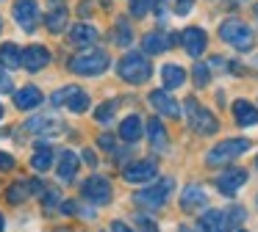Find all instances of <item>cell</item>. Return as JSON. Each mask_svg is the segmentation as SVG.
Masks as SVG:
<instances>
[{
	"mask_svg": "<svg viewBox=\"0 0 258 232\" xmlns=\"http://www.w3.org/2000/svg\"><path fill=\"white\" fill-rule=\"evenodd\" d=\"M111 232H134V229H131L128 224H122V221H114V224H111Z\"/></svg>",
	"mask_w": 258,
	"mask_h": 232,
	"instance_id": "40",
	"label": "cell"
},
{
	"mask_svg": "<svg viewBox=\"0 0 258 232\" xmlns=\"http://www.w3.org/2000/svg\"><path fill=\"white\" fill-rule=\"evenodd\" d=\"M3 226H6V221H3V215H0V232H3Z\"/></svg>",
	"mask_w": 258,
	"mask_h": 232,
	"instance_id": "44",
	"label": "cell"
},
{
	"mask_svg": "<svg viewBox=\"0 0 258 232\" xmlns=\"http://www.w3.org/2000/svg\"><path fill=\"white\" fill-rule=\"evenodd\" d=\"M142 133H145V122H142V116L131 113L122 119V125H119V138L128 144H136L142 138Z\"/></svg>",
	"mask_w": 258,
	"mask_h": 232,
	"instance_id": "20",
	"label": "cell"
},
{
	"mask_svg": "<svg viewBox=\"0 0 258 232\" xmlns=\"http://www.w3.org/2000/svg\"><path fill=\"white\" fill-rule=\"evenodd\" d=\"M147 136H150L153 152L164 155L169 149V136H167V127L161 125V119H156V116H153V119L147 122Z\"/></svg>",
	"mask_w": 258,
	"mask_h": 232,
	"instance_id": "17",
	"label": "cell"
},
{
	"mask_svg": "<svg viewBox=\"0 0 258 232\" xmlns=\"http://www.w3.org/2000/svg\"><path fill=\"white\" fill-rule=\"evenodd\" d=\"M250 66H252V69L258 72V55H255V58H250Z\"/></svg>",
	"mask_w": 258,
	"mask_h": 232,
	"instance_id": "42",
	"label": "cell"
},
{
	"mask_svg": "<svg viewBox=\"0 0 258 232\" xmlns=\"http://www.w3.org/2000/svg\"><path fill=\"white\" fill-rule=\"evenodd\" d=\"M42 102H45V97H42V91L36 86H23L20 91H14V105L20 110H34Z\"/></svg>",
	"mask_w": 258,
	"mask_h": 232,
	"instance_id": "18",
	"label": "cell"
},
{
	"mask_svg": "<svg viewBox=\"0 0 258 232\" xmlns=\"http://www.w3.org/2000/svg\"><path fill=\"white\" fill-rule=\"evenodd\" d=\"M114 42L119 44V47H128L131 42H134V31H131V22H128V17H119L117 20V25H114Z\"/></svg>",
	"mask_w": 258,
	"mask_h": 232,
	"instance_id": "29",
	"label": "cell"
},
{
	"mask_svg": "<svg viewBox=\"0 0 258 232\" xmlns=\"http://www.w3.org/2000/svg\"><path fill=\"white\" fill-rule=\"evenodd\" d=\"M247 169H239V166H233V169H225L222 174L217 177V188L222 196H236L239 193V188L247 182Z\"/></svg>",
	"mask_w": 258,
	"mask_h": 232,
	"instance_id": "11",
	"label": "cell"
},
{
	"mask_svg": "<svg viewBox=\"0 0 258 232\" xmlns=\"http://www.w3.org/2000/svg\"><path fill=\"white\" fill-rule=\"evenodd\" d=\"M255 166H258V158H255Z\"/></svg>",
	"mask_w": 258,
	"mask_h": 232,
	"instance_id": "48",
	"label": "cell"
},
{
	"mask_svg": "<svg viewBox=\"0 0 258 232\" xmlns=\"http://www.w3.org/2000/svg\"><path fill=\"white\" fill-rule=\"evenodd\" d=\"M97 144H100L106 152H117V141H114V136H108V133H103V136H97Z\"/></svg>",
	"mask_w": 258,
	"mask_h": 232,
	"instance_id": "34",
	"label": "cell"
},
{
	"mask_svg": "<svg viewBox=\"0 0 258 232\" xmlns=\"http://www.w3.org/2000/svg\"><path fill=\"white\" fill-rule=\"evenodd\" d=\"M56 202H58V191H56V188H50V191H47V199H45V207H53Z\"/></svg>",
	"mask_w": 258,
	"mask_h": 232,
	"instance_id": "39",
	"label": "cell"
},
{
	"mask_svg": "<svg viewBox=\"0 0 258 232\" xmlns=\"http://www.w3.org/2000/svg\"><path fill=\"white\" fill-rule=\"evenodd\" d=\"M45 25H47L50 33H61L64 28H67V9L58 6V9H53L50 14H45Z\"/></svg>",
	"mask_w": 258,
	"mask_h": 232,
	"instance_id": "28",
	"label": "cell"
},
{
	"mask_svg": "<svg viewBox=\"0 0 258 232\" xmlns=\"http://www.w3.org/2000/svg\"><path fill=\"white\" fill-rule=\"evenodd\" d=\"M14 20H17V25L23 28V31L34 33L36 25H39V20H42L39 3H36V0H17V3H14Z\"/></svg>",
	"mask_w": 258,
	"mask_h": 232,
	"instance_id": "8",
	"label": "cell"
},
{
	"mask_svg": "<svg viewBox=\"0 0 258 232\" xmlns=\"http://www.w3.org/2000/svg\"><path fill=\"white\" fill-rule=\"evenodd\" d=\"M28 188H31V182H25V180H20V182H12V185H9V191H6V199L12 204H20V202H25V199H28Z\"/></svg>",
	"mask_w": 258,
	"mask_h": 232,
	"instance_id": "30",
	"label": "cell"
},
{
	"mask_svg": "<svg viewBox=\"0 0 258 232\" xmlns=\"http://www.w3.org/2000/svg\"><path fill=\"white\" fill-rule=\"evenodd\" d=\"M50 64V50L42 47V44H31V47L23 50V66L28 72H39Z\"/></svg>",
	"mask_w": 258,
	"mask_h": 232,
	"instance_id": "16",
	"label": "cell"
},
{
	"mask_svg": "<svg viewBox=\"0 0 258 232\" xmlns=\"http://www.w3.org/2000/svg\"><path fill=\"white\" fill-rule=\"evenodd\" d=\"M0 31H3V20H0Z\"/></svg>",
	"mask_w": 258,
	"mask_h": 232,
	"instance_id": "46",
	"label": "cell"
},
{
	"mask_svg": "<svg viewBox=\"0 0 258 232\" xmlns=\"http://www.w3.org/2000/svg\"><path fill=\"white\" fill-rule=\"evenodd\" d=\"M208 204V193L203 191V185H186L183 191H180V207H183V213H200L203 207Z\"/></svg>",
	"mask_w": 258,
	"mask_h": 232,
	"instance_id": "13",
	"label": "cell"
},
{
	"mask_svg": "<svg viewBox=\"0 0 258 232\" xmlns=\"http://www.w3.org/2000/svg\"><path fill=\"white\" fill-rule=\"evenodd\" d=\"M136 221H139V232H158V229H156V224H153V221L147 218V215H139Z\"/></svg>",
	"mask_w": 258,
	"mask_h": 232,
	"instance_id": "38",
	"label": "cell"
},
{
	"mask_svg": "<svg viewBox=\"0 0 258 232\" xmlns=\"http://www.w3.org/2000/svg\"><path fill=\"white\" fill-rule=\"evenodd\" d=\"M156 174H158L156 160H134V163H128V166L122 169L125 182H134V185H139V182H150V180H156Z\"/></svg>",
	"mask_w": 258,
	"mask_h": 232,
	"instance_id": "10",
	"label": "cell"
},
{
	"mask_svg": "<svg viewBox=\"0 0 258 232\" xmlns=\"http://www.w3.org/2000/svg\"><path fill=\"white\" fill-rule=\"evenodd\" d=\"M3 66V64H0ZM14 91V83H12V77L6 75V72L0 69V94H12Z\"/></svg>",
	"mask_w": 258,
	"mask_h": 232,
	"instance_id": "35",
	"label": "cell"
},
{
	"mask_svg": "<svg viewBox=\"0 0 258 232\" xmlns=\"http://www.w3.org/2000/svg\"><path fill=\"white\" fill-rule=\"evenodd\" d=\"M70 42H73L75 47H92V44L97 42V28L81 22V25H75L73 31H70Z\"/></svg>",
	"mask_w": 258,
	"mask_h": 232,
	"instance_id": "21",
	"label": "cell"
},
{
	"mask_svg": "<svg viewBox=\"0 0 258 232\" xmlns=\"http://www.w3.org/2000/svg\"><path fill=\"white\" fill-rule=\"evenodd\" d=\"M84 160L89 166H97V158H95V152H92V149H84Z\"/></svg>",
	"mask_w": 258,
	"mask_h": 232,
	"instance_id": "41",
	"label": "cell"
},
{
	"mask_svg": "<svg viewBox=\"0 0 258 232\" xmlns=\"http://www.w3.org/2000/svg\"><path fill=\"white\" fill-rule=\"evenodd\" d=\"M84 199H89V202H95V204H108L111 202V182L106 180V177H100V174H92L89 180L84 182Z\"/></svg>",
	"mask_w": 258,
	"mask_h": 232,
	"instance_id": "9",
	"label": "cell"
},
{
	"mask_svg": "<svg viewBox=\"0 0 258 232\" xmlns=\"http://www.w3.org/2000/svg\"><path fill=\"white\" fill-rule=\"evenodd\" d=\"M67 69L75 72V75H84V77H97L108 69V55L103 50H86V53L70 58Z\"/></svg>",
	"mask_w": 258,
	"mask_h": 232,
	"instance_id": "3",
	"label": "cell"
},
{
	"mask_svg": "<svg viewBox=\"0 0 258 232\" xmlns=\"http://www.w3.org/2000/svg\"><path fill=\"white\" fill-rule=\"evenodd\" d=\"M219 39H222L225 44H230V47L241 50V53H247V50H252V44H255V36H252V28L247 25L244 20H225L222 25H219Z\"/></svg>",
	"mask_w": 258,
	"mask_h": 232,
	"instance_id": "2",
	"label": "cell"
},
{
	"mask_svg": "<svg viewBox=\"0 0 258 232\" xmlns=\"http://www.w3.org/2000/svg\"><path fill=\"white\" fill-rule=\"evenodd\" d=\"M161 80H164V88H180L186 83V69L178 64H167L161 66Z\"/></svg>",
	"mask_w": 258,
	"mask_h": 232,
	"instance_id": "24",
	"label": "cell"
},
{
	"mask_svg": "<svg viewBox=\"0 0 258 232\" xmlns=\"http://www.w3.org/2000/svg\"><path fill=\"white\" fill-rule=\"evenodd\" d=\"M191 3H195V0H175V14H178V17L189 14V11H191Z\"/></svg>",
	"mask_w": 258,
	"mask_h": 232,
	"instance_id": "36",
	"label": "cell"
},
{
	"mask_svg": "<svg viewBox=\"0 0 258 232\" xmlns=\"http://www.w3.org/2000/svg\"><path fill=\"white\" fill-rule=\"evenodd\" d=\"M233 119L239 127H255L258 125V108L247 99H236L233 102Z\"/></svg>",
	"mask_w": 258,
	"mask_h": 232,
	"instance_id": "19",
	"label": "cell"
},
{
	"mask_svg": "<svg viewBox=\"0 0 258 232\" xmlns=\"http://www.w3.org/2000/svg\"><path fill=\"white\" fill-rule=\"evenodd\" d=\"M0 64L6 66V69H17V66H23V50H20L14 42H6L3 47H0Z\"/></svg>",
	"mask_w": 258,
	"mask_h": 232,
	"instance_id": "26",
	"label": "cell"
},
{
	"mask_svg": "<svg viewBox=\"0 0 258 232\" xmlns=\"http://www.w3.org/2000/svg\"><path fill=\"white\" fill-rule=\"evenodd\" d=\"M180 44L186 47V53H189L191 58H200V55L206 53L208 36H206L203 28H186V31L180 33Z\"/></svg>",
	"mask_w": 258,
	"mask_h": 232,
	"instance_id": "15",
	"label": "cell"
},
{
	"mask_svg": "<svg viewBox=\"0 0 258 232\" xmlns=\"http://www.w3.org/2000/svg\"><path fill=\"white\" fill-rule=\"evenodd\" d=\"M114 113H117V102H103L100 108L95 110V119L100 122V125H111Z\"/></svg>",
	"mask_w": 258,
	"mask_h": 232,
	"instance_id": "31",
	"label": "cell"
},
{
	"mask_svg": "<svg viewBox=\"0 0 258 232\" xmlns=\"http://www.w3.org/2000/svg\"><path fill=\"white\" fill-rule=\"evenodd\" d=\"M0 119H3V105H0Z\"/></svg>",
	"mask_w": 258,
	"mask_h": 232,
	"instance_id": "45",
	"label": "cell"
},
{
	"mask_svg": "<svg viewBox=\"0 0 258 232\" xmlns=\"http://www.w3.org/2000/svg\"><path fill=\"white\" fill-rule=\"evenodd\" d=\"M172 42L175 39H167L164 33L153 31V33H145V36H142V50H145L147 55H158V53H164Z\"/></svg>",
	"mask_w": 258,
	"mask_h": 232,
	"instance_id": "22",
	"label": "cell"
},
{
	"mask_svg": "<svg viewBox=\"0 0 258 232\" xmlns=\"http://www.w3.org/2000/svg\"><path fill=\"white\" fill-rule=\"evenodd\" d=\"M128 6H131V14L134 17H145L150 11V0H128Z\"/></svg>",
	"mask_w": 258,
	"mask_h": 232,
	"instance_id": "33",
	"label": "cell"
},
{
	"mask_svg": "<svg viewBox=\"0 0 258 232\" xmlns=\"http://www.w3.org/2000/svg\"><path fill=\"white\" fill-rule=\"evenodd\" d=\"M183 110H186V119H189V125H191V130H195V133H200V136H214V133L219 130L217 116H214L211 110L203 108L195 97L183 99Z\"/></svg>",
	"mask_w": 258,
	"mask_h": 232,
	"instance_id": "4",
	"label": "cell"
},
{
	"mask_svg": "<svg viewBox=\"0 0 258 232\" xmlns=\"http://www.w3.org/2000/svg\"><path fill=\"white\" fill-rule=\"evenodd\" d=\"M255 14H258V6H255Z\"/></svg>",
	"mask_w": 258,
	"mask_h": 232,
	"instance_id": "47",
	"label": "cell"
},
{
	"mask_svg": "<svg viewBox=\"0 0 258 232\" xmlns=\"http://www.w3.org/2000/svg\"><path fill=\"white\" fill-rule=\"evenodd\" d=\"M150 105H153V110L156 113H161V116H167V119H178L180 116V105L175 102L172 97H169L164 88H156V91H150Z\"/></svg>",
	"mask_w": 258,
	"mask_h": 232,
	"instance_id": "14",
	"label": "cell"
},
{
	"mask_svg": "<svg viewBox=\"0 0 258 232\" xmlns=\"http://www.w3.org/2000/svg\"><path fill=\"white\" fill-rule=\"evenodd\" d=\"M50 99H53V105H67L73 113H84V110L89 108V94H86L84 88H78V86L58 88Z\"/></svg>",
	"mask_w": 258,
	"mask_h": 232,
	"instance_id": "7",
	"label": "cell"
},
{
	"mask_svg": "<svg viewBox=\"0 0 258 232\" xmlns=\"http://www.w3.org/2000/svg\"><path fill=\"white\" fill-rule=\"evenodd\" d=\"M31 166H34L39 174H45L47 169L53 166V147L50 144H36V152H34V158H31Z\"/></svg>",
	"mask_w": 258,
	"mask_h": 232,
	"instance_id": "25",
	"label": "cell"
},
{
	"mask_svg": "<svg viewBox=\"0 0 258 232\" xmlns=\"http://www.w3.org/2000/svg\"><path fill=\"white\" fill-rule=\"evenodd\" d=\"M255 202H258V199H255Z\"/></svg>",
	"mask_w": 258,
	"mask_h": 232,
	"instance_id": "50",
	"label": "cell"
},
{
	"mask_svg": "<svg viewBox=\"0 0 258 232\" xmlns=\"http://www.w3.org/2000/svg\"><path fill=\"white\" fill-rule=\"evenodd\" d=\"M178 232H195V229H189V226H180V229Z\"/></svg>",
	"mask_w": 258,
	"mask_h": 232,
	"instance_id": "43",
	"label": "cell"
},
{
	"mask_svg": "<svg viewBox=\"0 0 258 232\" xmlns=\"http://www.w3.org/2000/svg\"><path fill=\"white\" fill-rule=\"evenodd\" d=\"M117 72L125 83H134V86H142L145 80H150L153 66L150 61L145 58V53H125L117 64Z\"/></svg>",
	"mask_w": 258,
	"mask_h": 232,
	"instance_id": "1",
	"label": "cell"
},
{
	"mask_svg": "<svg viewBox=\"0 0 258 232\" xmlns=\"http://www.w3.org/2000/svg\"><path fill=\"white\" fill-rule=\"evenodd\" d=\"M75 174H78V155L67 149V152H61V160H58V180L73 182Z\"/></svg>",
	"mask_w": 258,
	"mask_h": 232,
	"instance_id": "23",
	"label": "cell"
},
{
	"mask_svg": "<svg viewBox=\"0 0 258 232\" xmlns=\"http://www.w3.org/2000/svg\"><path fill=\"white\" fill-rule=\"evenodd\" d=\"M239 232H244V229H239Z\"/></svg>",
	"mask_w": 258,
	"mask_h": 232,
	"instance_id": "49",
	"label": "cell"
},
{
	"mask_svg": "<svg viewBox=\"0 0 258 232\" xmlns=\"http://www.w3.org/2000/svg\"><path fill=\"white\" fill-rule=\"evenodd\" d=\"M250 149V141L247 138H228V141L211 147V152L206 155V163L208 166H225L230 160H236L239 155H244Z\"/></svg>",
	"mask_w": 258,
	"mask_h": 232,
	"instance_id": "6",
	"label": "cell"
},
{
	"mask_svg": "<svg viewBox=\"0 0 258 232\" xmlns=\"http://www.w3.org/2000/svg\"><path fill=\"white\" fill-rule=\"evenodd\" d=\"M208 77H211V72H208V66L197 61V64H195V83L203 88V86H208Z\"/></svg>",
	"mask_w": 258,
	"mask_h": 232,
	"instance_id": "32",
	"label": "cell"
},
{
	"mask_svg": "<svg viewBox=\"0 0 258 232\" xmlns=\"http://www.w3.org/2000/svg\"><path fill=\"white\" fill-rule=\"evenodd\" d=\"M233 218L228 210H206L200 215V229L203 232H230L233 229Z\"/></svg>",
	"mask_w": 258,
	"mask_h": 232,
	"instance_id": "12",
	"label": "cell"
},
{
	"mask_svg": "<svg viewBox=\"0 0 258 232\" xmlns=\"http://www.w3.org/2000/svg\"><path fill=\"white\" fill-rule=\"evenodd\" d=\"M31 133H58V119L56 116H34L25 122Z\"/></svg>",
	"mask_w": 258,
	"mask_h": 232,
	"instance_id": "27",
	"label": "cell"
},
{
	"mask_svg": "<svg viewBox=\"0 0 258 232\" xmlns=\"http://www.w3.org/2000/svg\"><path fill=\"white\" fill-rule=\"evenodd\" d=\"M172 188H175V180L172 177H164V180L156 182V185H147V188H142V191H136L134 202L139 204V207H145V210H158L169 199Z\"/></svg>",
	"mask_w": 258,
	"mask_h": 232,
	"instance_id": "5",
	"label": "cell"
},
{
	"mask_svg": "<svg viewBox=\"0 0 258 232\" xmlns=\"http://www.w3.org/2000/svg\"><path fill=\"white\" fill-rule=\"evenodd\" d=\"M14 169V158L9 152H0V171H12Z\"/></svg>",
	"mask_w": 258,
	"mask_h": 232,
	"instance_id": "37",
	"label": "cell"
}]
</instances>
